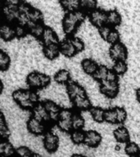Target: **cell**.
<instances>
[{
    "label": "cell",
    "mask_w": 140,
    "mask_h": 157,
    "mask_svg": "<svg viewBox=\"0 0 140 157\" xmlns=\"http://www.w3.org/2000/svg\"><path fill=\"white\" fill-rule=\"evenodd\" d=\"M86 15L83 11L78 10L73 12H67L62 20V29L66 35L71 36L85 20Z\"/></svg>",
    "instance_id": "1"
},
{
    "label": "cell",
    "mask_w": 140,
    "mask_h": 157,
    "mask_svg": "<svg viewBox=\"0 0 140 157\" xmlns=\"http://www.w3.org/2000/svg\"><path fill=\"white\" fill-rule=\"evenodd\" d=\"M26 83L32 89H40L50 84L51 78L46 74L33 71L26 76Z\"/></svg>",
    "instance_id": "2"
},
{
    "label": "cell",
    "mask_w": 140,
    "mask_h": 157,
    "mask_svg": "<svg viewBox=\"0 0 140 157\" xmlns=\"http://www.w3.org/2000/svg\"><path fill=\"white\" fill-rule=\"evenodd\" d=\"M12 98L24 110H32L35 105L29 101V90L17 89L12 93Z\"/></svg>",
    "instance_id": "3"
},
{
    "label": "cell",
    "mask_w": 140,
    "mask_h": 157,
    "mask_svg": "<svg viewBox=\"0 0 140 157\" xmlns=\"http://www.w3.org/2000/svg\"><path fill=\"white\" fill-rule=\"evenodd\" d=\"M120 90L119 81L118 82H108L105 80L101 82L99 86V91L102 94L107 98L113 99L117 97Z\"/></svg>",
    "instance_id": "4"
},
{
    "label": "cell",
    "mask_w": 140,
    "mask_h": 157,
    "mask_svg": "<svg viewBox=\"0 0 140 157\" xmlns=\"http://www.w3.org/2000/svg\"><path fill=\"white\" fill-rule=\"evenodd\" d=\"M109 55L111 59L114 61H125L128 57V51L126 47L122 43H116L109 48Z\"/></svg>",
    "instance_id": "5"
},
{
    "label": "cell",
    "mask_w": 140,
    "mask_h": 157,
    "mask_svg": "<svg viewBox=\"0 0 140 157\" xmlns=\"http://www.w3.org/2000/svg\"><path fill=\"white\" fill-rule=\"evenodd\" d=\"M44 147L49 153H54L59 147V137L52 132H48L44 134Z\"/></svg>",
    "instance_id": "6"
},
{
    "label": "cell",
    "mask_w": 140,
    "mask_h": 157,
    "mask_svg": "<svg viewBox=\"0 0 140 157\" xmlns=\"http://www.w3.org/2000/svg\"><path fill=\"white\" fill-rule=\"evenodd\" d=\"M89 21L93 26L99 28L104 25H107V12L102 9H95L89 14Z\"/></svg>",
    "instance_id": "7"
},
{
    "label": "cell",
    "mask_w": 140,
    "mask_h": 157,
    "mask_svg": "<svg viewBox=\"0 0 140 157\" xmlns=\"http://www.w3.org/2000/svg\"><path fill=\"white\" fill-rule=\"evenodd\" d=\"M66 90L67 93L69 98L71 101L76 98L80 97H85L87 96L85 89L80 85L79 83L74 82V81H70L66 86Z\"/></svg>",
    "instance_id": "8"
},
{
    "label": "cell",
    "mask_w": 140,
    "mask_h": 157,
    "mask_svg": "<svg viewBox=\"0 0 140 157\" xmlns=\"http://www.w3.org/2000/svg\"><path fill=\"white\" fill-rule=\"evenodd\" d=\"M32 117L34 119L39 120L43 123H48L52 121L51 117L46 108L44 107L43 103H37L36 105H34V108L32 109Z\"/></svg>",
    "instance_id": "9"
},
{
    "label": "cell",
    "mask_w": 140,
    "mask_h": 157,
    "mask_svg": "<svg viewBox=\"0 0 140 157\" xmlns=\"http://www.w3.org/2000/svg\"><path fill=\"white\" fill-rule=\"evenodd\" d=\"M27 130L34 135H41L45 132V124L34 117H29L26 122Z\"/></svg>",
    "instance_id": "10"
},
{
    "label": "cell",
    "mask_w": 140,
    "mask_h": 157,
    "mask_svg": "<svg viewBox=\"0 0 140 157\" xmlns=\"http://www.w3.org/2000/svg\"><path fill=\"white\" fill-rule=\"evenodd\" d=\"M42 44H44V46L50 45V44H59V38L56 32L52 29L51 27L45 26L44 32L43 34V36L41 38Z\"/></svg>",
    "instance_id": "11"
},
{
    "label": "cell",
    "mask_w": 140,
    "mask_h": 157,
    "mask_svg": "<svg viewBox=\"0 0 140 157\" xmlns=\"http://www.w3.org/2000/svg\"><path fill=\"white\" fill-rule=\"evenodd\" d=\"M102 142V136L95 130H88L85 132L84 144L89 147H97Z\"/></svg>",
    "instance_id": "12"
},
{
    "label": "cell",
    "mask_w": 140,
    "mask_h": 157,
    "mask_svg": "<svg viewBox=\"0 0 140 157\" xmlns=\"http://www.w3.org/2000/svg\"><path fill=\"white\" fill-rule=\"evenodd\" d=\"M59 46H60L61 53L64 56L67 57V58H71V57L75 56V55L77 53V52H76V48L73 46V44H72L70 39H64V40L60 42Z\"/></svg>",
    "instance_id": "13"
},
{
    "label": "cell",
    "mask_w": 140,
    "mask_h": 157,
    "mask_svg": "<svg viewBox=\"0 0 140 157\" xmlns=\"http://www.w3.org/2000/svg\"><path fill=\"white\" fill-rule=\"evenodd\" d=\"M43 104H44V107L46 108V110H48V112L49 113L52 121H56V122L58 120L59 113L61 110L60 106L51 100L44 101Z\"/></svg>",
    "instance_id": "14"
},
{
    "label": "cell",
    "mask_w": 140,
    "mask_h": 157,
    "mask_svg": "<svg viewBox=\"0 0 140 157\" xmlns=\"http://www.w3.org/2000/svg\"><path fill=\"white\" fill-rule=\"evenodd\" d=\"M26 27L28 29V31L32 36H34V38L38 39H41L44 32V29H45V26L43 25L42 22L36 23V22L30 21L26 25Z\"/></svg>",
    "instance_id": "15"
},
{
    "label": "cell",
    "mask_w": 140,
    "mask_h": 157,
    "mask_svg": "<svg viewBox=\"0 0 140 157\" xmlns=\"http://www.w3.org/2000/svg\"><path fill=\"white\" fill-rule=\"evenodd\" d=\"M81 67L86 75L93 76L96 73V71H98L99 66L93 59L84 58L81 61Z\"/></svg>",
    "instance_id": "16"
},
{
    "label": "cell",
    "mask_w": 140,
    "mask_h": 157,
    "mask_svg": "<svg viewBox=\"0 0 140 157\" xmlns=\"http://www.w3.org/2000/svg\"><path fill=\"white\" fill-rule=\"evenodd\" d=\"M43 52H44V56L48 60L53 61L57 58L61 53L60 46H59V44H50V45L44 46Z\"/></svg>",
    "instance_id": "17"
},
{
    "label": "cell",
    "mask_w": 140,
    "mask_h": 157,
    "mask_svg": "<svg viewBox=\"0 0 140 157\" xmlns=\"http://www.w3.org/2000/svg\"><path fill=\"white\" fill-rule=\"evenodd\" d=\"M113 136L115 139L120 143H128L130 141V135L128 129L124 126H120L113 131Z\"/></svg>",
    "instance_id": "18"
},
{
    "label": "cell",
    "mask_w": 140,
    "mask_h": 157,
    "mask_svg": "<svg viewBox=\"0 0 140 157\" xmlns=\"http://www.w3.org/2000/svg\"><path fill=\"white\" fill-rule=\"evenodd\" d=\"M3 14L5 19L8 22H12L17 21L20 15L19 7L16 6H7L4 5L3 7Z\"/></svg>",
    "instance_id": "19"
},
{
    "label": "cell",
    "mask_w": 140,
    "mask_h": 157,
    "mask_svg": "<svg viewBox=\"0 0 140 157\" xmlns=\"http://www.w3.org/2000/svg\"><path fill=\"white\" fill-rule=\"evenodd\" d=\"M71 102L76 109L80 110H89L92 107V103H91L90 99L88 98V96L75 98L71 101Z\"/></svg>",
    "instance_id": "20"
},
{
    "label": "cell",
    "mask_w": 140,
    "mask_h": 157,
    "mask_svg": "<svg viewBox=\"0 0 140 157\" xmlns=\"http://www.w3.org/2000/svg\"><path fill=\"white\" fill-rule=\"evenodd\" d=\"M0 37L5 42L12 41V39L16 38L14 27H12L7 24L2 25L0 28Z\"/></svg>",
    "instance_id": "21"
},
{
    "label": "cell",
    "mask_w": 140,
    "mask_h": 157,
    "mask_svg": "<svg viewBox=\"0 0 140 157\" xmlns=\"http://www.w3.org/2000/svg\"><path fill=\"white\" fill-rule=\"evenodd\" d=\"M122 22V17L120 12L116 10H111L107 12V25H110L111 27L119 26Z\"/></svg>",
    "instance_id": "22"
},
{
    "label": "cell",
    "mask_w": 140,
    "mask_h": 157,
    "mask_svg": "<svg viewBox=\"0 0 140 157\" xmlns=\"http://www.w3.org/2000/svg\"><path fill=\"white\" fill-rule=\"evenodd\" d=\"M54 81L58 84H67L71 81V73L67 70L62 69L60 70L54 75L53 77Z\"/></svg>",
    "instance_id": "23"
},
{
    "label": "cell",
    "mask_w": 140,
    "mask_h": 157,
    "mask_svg": "<svg viewBox=\"0 0 140 157\" xmlns=\"http://www.w3.org/2000/svg\"><path fill=\"white\" fill-rule=\"evenodd\" d=\"M90 115L93 118V120L96 123H103L105 121L104 116H105V110H103V108L99 107V106H92L89 110Z\"/></svg>",
    "instance_id": "24"
},
{
    "label": "cell",
    "mask_w": 140,
    "mask_h": 157,
    "mask_svg": "<svg viewBox=\"0 0 140 157\" xmlns=\"http://www.w3.org/2000/svg\"><path fill=\"white\" fill-rule=\"evenodd\" d=\"M16 150L12 145L7 141H3L0 143V153L2 157H12L15 154Z\"/></svg>",
    "instance_id": "25"
},
{
    "label": "cell",
    "mask_w": 140,
    "mask_h": 157,
    "mask_svg": "<svg viewBox=\"0 0 140 157\" xmlns=\"http://www.w3.org/2000/svg\"><path fill=\"white\" fill-rule=\"evenodd\" d=\"M60 4L65 11L67 12H73L78 11L80 7V0H65L63 2H60Z\"/></svg>",
    "instance_id": "26"
},
{
    "label": "cell",
    "mask_w": 140,
    "mask_h": 157,
    "mask_svg": "<svg viewBox=\"0 0 140 157\" xmlns=\"http://www.w3.org/2000/svg\"><path fill=\"white\" fill-rule=\"evenodd\" d=\"M71 139L74 144H83L85 141V132H84L82 129L73 130L71 132Z\"/></svg>",
    "instance_id": "27"
},
{
    "label": "cell",
    "mask_w": 140,
    "mask_h": 157,
    "mask_svg": "<svg viewBox=\"0 0 140 157\" xmlns=\"http://www.w3.org/2000/svg\"><path fill=\"white\" fill-rule=\"evenodd\" d=\"M110 69H108L106 66H103V65H101L98 67V71H96V73L93 75L92 77H93L95 80L98 81V82H103L107 79V76L108 71H109Z\"/></svg>",
    "instance_id": "28"
},
{
    "label": "cell",
    "mask_w": 140,
    "mask_h": 157,
    "mask_svg": "<svg viewBox=\"0 0 140 157\" xmlns=\"http://www.w3.org/2000/svg\"><path fill=\"white\" fill-rule=\"evenodd\" d=\"M72 126L73 130H81L85 126L84 118L79 113H74L72 117Z\"/></svg>",
    "instance_id": "29"
},
{
    "label": "cell",
    "mask_w": 140,
    "mask_h": 157,
    "mask_svg": "<svg viewBox=\"0 0 140 157\" xmlns=\"http://www.w3.org/2000/svg\"><path fill=\"white\" fill-rule=\"evenodd\" d=\"M11 59L9 55L4 51L0 52V71L2 72L7 71L10 67Z\"/></svg>",
    "instance_id": "30"
},
{
    "label": "cell",
    "mask_w": 140,
    "mask_h": 157,
    "mask_svg": "<svg viewBox=\"0 0 140 157\" xmlns=\"http://www.w3.org/2000/svg\"><path fill=\"white\" fill-rule=\"evenodd\" d=\"M112 70L118 76L123 75L127 72L128 66L125 61H115L112 66Z\"/></svg>",
    "instance_id": "31"
},
{
    "label": "cell",
    "mask_w": 140,
    "mask_h": 157,
    "mask_svg": "<svg viewBox=\"0 0 140 157\" xmlns=\"http://www.w3.org/2000/svg\"><path fill=\"white\" fill-rule=\"evenodd\" d=\"M11 132L7 124V122L5 120V117L3 113H1V117H0V135L2 138L7 139L9 137Z\"/></svg>",
    "instance_id": "32"
},
{
    "label": "cell",
    "mask_w": 140,
    "mask_h": 157,
    "mask_svg": "<svg viewBox=\"0 0 140 157\" xmlns=\"http://www.w3.org/2000/svg\"><path fill=\"white\" fill-rule=\"evenodd\" d=\"M56 124L59 129L63 132H71L73 131L72 119L71 120H58L56 121Z\"/></svg>",
    "instance_id": "33"
},
{
    "label": "cell",
    "mask_w": 140,
    "mask_h": 157,
    "mask_svg": "<svg viewBox=\"0 0 140 157\" xmlns=\"http://www.w3.org/2000/svg\"><path fill=\"white\" fill-rule=\"evenodd\" d=\"M125 153L130 155V157H137L138 152H139L140 149L138 144H136L135 142H129L126 144L125 147Z\"/></svg>",
    "instance_id": "34"
},
{
    "label": "cell",
    "mask_w": 140,
    "mask_h": 157,
    "mask_svg": "<svg viewBox=\"0 0 140 157\" xmlns=\"http://www.w3.org/2000/svg\"><path fill=\"white\" fill-rule=\"evenodd\" d=\"M80 4L82 9L91 12L97 9L98 0H80Z\"/></svg>",
    "instance_id": "35"
},
{
    "label": "cell",
    "mask_w": 140,
    "mask_h": 157,
    "mask_svg": "<svg viewBox=\"0 0 140 157\" xmlns=\"http://www.w3.org/2000/svg\"><path fill=\"white\" fill-rule=\"evenodd\" d=\"M105 121L111 124H117V117H116V112L115 108L108 109L105 110V116H104Z\"/></svg>",
    "instance_id": "36"
},
{
    "label": "cell",
    "mask_w": 140,
    "mask_h": 157,
    "mask_svg": "<svg viewBox=\"0 0 140 157\" xmlns=\"http://www.w3.org/2000/svg\"><path fill=\"white\" fill-rule=\"evenodd\" d=\"M29 17L31 21L36 22V23L43 22V20H44V15L41 11H39L37 8H34V7L32 8L30 12L29 13Z\"/></svg>",
    "instance_id": "37"
},
{
    "label": "cell",
    "mask_w": 140,
    "mask_h": 157,
    "mask_svg": "<svg viewBox=\"0 0 140 157\" xmlns=\"http://www.w3.org/2000/svg\"><path fill=\"white\" fill-rule=\"evenodd\" d=\"M71 41L73 44V46L75 47L77 53H80V52H82L84 50L85 48V44L82 40H81L80 38H77V37H72L71 38Z\"/></svg>",
    "instance_id": "38"
},
{
    "label": "cell",
    "mask_w": 140,
    "mask_h": 157,
    "mask_svg": "<svg viewBox=\"0 0 140 157\" xmlns=\"http://www.w3.org/2000/svg\"><path fill=\"white\" fill-rule=\"evenodd\" d=\"M15 34H16V38L17 39H21L24 37L26 36L27 33H28V29L26 26L21 25L17 24V25L14 26Z\"/></svg>",
    "instance_id": "39"
},
{
    "label": "cell",
    "mask_w": 140,
    "mask_h": 157,
    "mask_svg": "<svg viewBox=\"0 0 140 157\" xmlns=\"http://www.w3.org/2000/svg\"><path fill=\"white\" fill-rule=\"evenodd\" d=\"M117 117V124H123L127 119V112L123 107H115Z\"/></svg>",
    "instance_id": "40"
},
{
    "label": "cell",
    "mask_w": 140,
    "mask_h": 157,
    "mask_svg": "<svg viewBox=\"0 0 140 157\" xmlns=\"http://www.w3.org/2000/svg\"><path fill=\"white\" fill-rule=\"evenodd\" d=\"M106 41L107 42L108 44H110L111 45L119 43L120 42V33L116 29H112Z\"/></svg>",
    "instance_id": "41"
},
{
    "label": "cell",
    "mask_w": 140,
    "mask_h": 157,
    "mask_svg": "<svg viewBox=\"0 0 140 157\" xmlns=\"http://www.w3.org/2000/svg\"><path fill=\"white\" fill-rule=\"evenodd\" d=\"M16 153H17L20 157H30L33 155V152L29 147L21 146L16 149Z\"/></svg>",
    "instance_id": "42"
},
{
    "label": "cell",
    "mask_w": 140,
    "mask_h": 157,
    "mask_svg": "<svg viewBox=\"0 0 140 157\" xmlns=\"http://www.w3.org/2000/svg\"><path fill=\"white\" fill-rule=\"evenodd\" d=\"M111 27L108 25H104L103 26H101L98 28V34L101 36V38L104 40H107L108 35L111 31Z\"/></svg>",
    "instance_id": "43"
},
{
    "label": "cell",
    "mask_w": 140,
    "mask_h": 157,
    "mask_svg": "<svg viewBox=\"0 0 140 157\" xmlns=\"http://www.w3.org/2000/svg\"><path fill=\"white\" fill-rule=\"evenodd\" d=\"M17 21L18 22V24L21 25H24V26H26L27 25H28V23L30 21L29 14L20 13L19 17H18V19H17Z\"/></svg>",
    "instance_id": "44"
},
{
    "label": "cell",
    "mask_w": 140,
    "mask_h": 157,
    "mask_svg": "<svg viewBox=\"0 0 140 157\" xmlns=\"http://www.w3.org/2000/svg\"><path fill=\"white\" fill-rule=\"evenodd\" d=\"M18 7H19L20 13H25V14H29L32 8H33L29 3H27L25 2H22Z\"/></svg>",
    "instance_id": "45"
},
{
    "label": "cell",
    "mask_w": 140,
    "mask_h": 157,
    "mask_svg": "<svg viewBox=\"0 0 140 157\" xmlns=\"http://www.w3.org/2000/svg\"><path fill=\"white\" fill-rule=\"evenodd\" d=\"M29 101L33 104L36 105L37 103L39 102V96L37 92L34 90H29Z\"/></svg>",
    "instance_id": "46"
},
{
    "label": "cell",
    "mask_w": 140,
    "mask_h": 157,
    "mask_svg": "<svg viewBox=\"0 0 140 157\" xmlns=\"http://www.w3.org/2000/svg\"><path fill=\"white\" fill-rule=\"evenodd\" d=\"M106 80L108 82H118V75L113 71V70H109Z\"/></svg>",
    "instance_id": "47"
},
{
    "label": "cell",
    "mask_w": 140,
    "mask_h": 157,
    "mask_svg": "<svg viewBox=\"0 0 140 157\" xmlns=\"http://www.w3.org/2000/svg\"><path fill=\"white\" fill-rule=\"evenodd\" d=\"M24 2L23 0H5V5L7 6H16L19 7L22 2Z\"/></svg>",
    "instance_id": "48"
},
{
    "label": "cell",
    "mask_w": 140,
    "mask_h": 157,
    "mask_svg": "<svg viewBox=\"0 0 140 157\" xmlns=\"http://www.w3.org/2000/svg\"><path fill=\"white\" fill-rule=\"evenodd\" d=\"M136 99H137L138 102L140 104V88H138L136 90Z\"/></svg>",
    "instance_id": "49"
},
{
    "label": "cell",
    "mask_w": 140,
    "mask_h": 157,
    "mask_svg": "<svg viewBox=\"0 0 140 157\" xmlns=\"http://www.w3.org/2000/svg\"><path fill=\"white\" fill-rule=\"evenodd\" d=\"M32 157H42V155H40L39 154H37V153H33Z\"/></svg>",
    "instance_id": "50"
},
{
    "label": "cell",
    "mask_w": 140,
    "mask_h": 157,
    "mask_svg": "<svg viewBox=\"0 0 140 157\" xmlns=\"http://www.w3.org/2000/svg\"><path fill=\"white\" fill-rule=\"evenodd\" d=\"M71 157H84V156H83V155H79V154H74Z\"/></svg>",
    "instance_id": "51"
},
{
    "label": "cell",
    "mask_w": 140,
    "mask_h": 157,
    "mask_svg": "<svg viewBox=\"0 0 140 157\" xmlns=\"http://www.w3.org/2000/svg\"><path fill=\"white\" fill-rule=\"evenodd\" d=\"M137 157H140V151H139V152H138V154Z\"/></svg>",
    "instance_id": "52"
},
{
    "label": "cell",
    "mask_w": 140,
    "mask_h": 157,
    "mask_svg": "<svg viewBox=\"0 0 140 157\" xmlns=\"http://www.w3.org/2000/svg\"><path fill=\"white\" fill-rule=\"evenodd\" d=\"M63 1H65V0H59V2H63Z\"/></svg>",
    "instance_id": "53"
},
{
    "label": "cell",
    "mask_w": 140,
    "mask_h": 157,
    "mask_svg": "<svg viewBox=\"0 0 140 157\" xmlns=\"http://www.w3.org/2000/svg\"><path fill=\"white\" fill-rule=\"evenodd\" d=\"M2 1H5V0H2Z\"/></svg>",
    "instance_id": "54"
},
{
    "label": "cell",
    "mask_w": 140,
    "mask_h": 157,
    "mask_svg": "<svg viewBox=\"0 0 140 157\" xmlns=\"http://www.w3.org/2000/svg\"><path fill=\"white\" fill-rule=\"evenodd\" d=\"M30 157H32V155H31V156H30Z\"/></svg>",
    "instance_id": "55"
}]
</instances>
